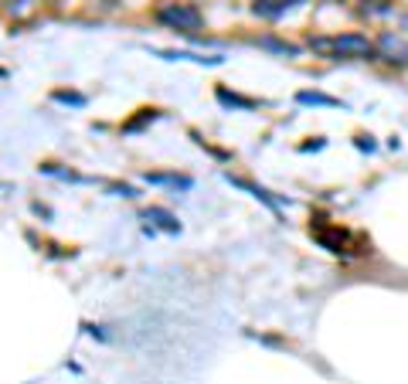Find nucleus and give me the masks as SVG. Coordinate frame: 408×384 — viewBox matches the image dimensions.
<instances>
[{"instance_id":"5","label":"nucleus","mask_w":408,"mask_h":384,"mask_svg":"<svg viewBox=\"0 0 408 384\" xmlns=\"http://www.w3.org/2000/svg\"><path fill=\"white\" fill-rule=\"evenodd\" d=\"M300 103H303V105H337V99H330V96H320V92H300Z\"/></svg>"},{"instance_id":"4","label":"nucleus","mask_w":408,"mask_h":384,"mask_svg":"<svg viewBox=\"0 0 408 384\" xmlns=\"http://www.w3.org/2000/svg\"><path fill=\"white\" fill-rule=\"evenodd\" d=\"M147 221H156L160 228H167V231L180 228L177 221H174V214H167V211H160V207H150V211H147Z\"/></svg>"},{"instance_id":"6","label":"nucleus","mask_w":408,"mask_h":384,"mask_svg":"<svg viewBox=\"0 0 408 384\" xmlns=\"http://www.w3.org/2000/svg\"><path fill=\"white\" fill-rule=\"evenodd\" d=\"M381 48H388V54H402V61H408V45H402V41H395L391 34H384L381 38Z\"/></svg>"},{"instance_id":"2","label":"nucleus","mask_w":408,"mask_h":384,"mask_svg":"<svg viewBox=\"0 0 408 384\" xmlns=\"http://www.w3.org/2000/svg\"><path fill=\"white\" fill-rule=\"evenodd\" d=\"M156 17H160L163 24L184 31V34H191V31L201 27V10L191 7V3H163V7L156 10Z\"/></svg>"},{"instance_id":"8","label":"nucleus","mask_w":408,"mask_h":384,"mask_svg":"<svg viewBox=\"0 0 408 384\" xmlns=\"http://www.w3.org/2000/svg\"><path fill=\"white\" fill-rule=\"evenodd\" d=\"M54 99H61V103H75V105H82V96H68V92H54Z\"/></svg>"},{"instance_id":"7","label":"nucleus","mask_w":408,"mask_h":384,"mask_svg":"<svg viewBox=\"0 0 408 384\" xmlns=\"http://www.w3.org/2000/svg\"><path fill=\"white\" fill-rule=\"evenodd\" d=\"M218 99H221V103H231V105H252V103H245V99H238V96H228L225 89L218 92Z\"/></svg>"},{"instance_id":"1","label":"nucleus","mask_w":408,"mask_h":384,"mask_svg":"<svg viewBox=\"0 0 408 384\" xmlns=\"http://www.w3.org/2000/svg\"><path fill=\"white\" fill-rule=\"evenodd\" d=\"M309 48L323 54H340V58H360V54L374 52V45L364 34H323V38H309Z\"/></svg>"},{"instance_id":"3","label":"nucleus","mask_w":408,"mask_h":384,"mask_svg":"<svg viewBox=\"0 0 408 384\" xmlns=\"http://www.w3.org/2000/svg\"><path fill=\"white\" fill-rule=\"evenodd\" d=\"M296 0H255L252 10L258 14V17H279L286 7H293Z\"/></svg>"}]
</instances>
